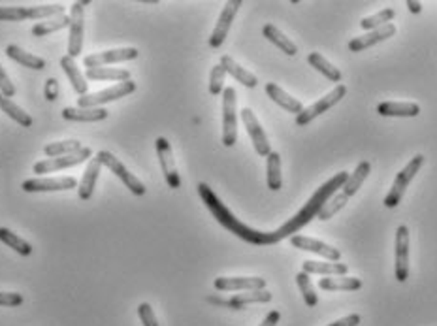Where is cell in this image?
I'll return each instance as SVG.
<instances>
[{
    "instance_id": "29",
    "label": "cell",
    "mask_w": 437,
    "mask_h": 326,
    "mask_svg": "<svg viewBox=\"0 0 437 326\" xmlns=\"http://www.w3.org/2000/svg\"><path fill=\"white\" fill-rule=\"evenodd\" d=\"M6 55L15 63H20L21 66L25 68H31V70H44L45 68V61L42 57H36L32 53H26L25 49H21L20 45L10 44L6 47Z\"/></svg>"
},
{
    "instance_id": "19",
    "label": "cell",
    "mask_w": 437,
    "mask_h": 326,
    "mask_svg": "<svg viewBox=\"0 0 437 326\" xmlns=\"http://www.w3.org/2000/svg\"><path fill=\"white\" fill-rule=\"evenodd\" d=\"M217 290H262L266 288V279L262 277H217L213 281Z\"/></svg>"
},
{
    "instance_id": "36",
    "label": "cell",
    "mask_w": 437,
    "mask_h": 326,
    "mask_svg": "<svg viewBox=\"0 0 437 326\" xmlns=\"http://www.w3.org/2000/svg\"><path fill=\"white\" fill-rule=\"evenodd\" d=\"M0 242L8 245V247H12L15 253H20L23 256H29L32 253V245L26 240H23L21 236H17L15 232H12L10 228H0Z\"/></svg>"
},
{
    "instance_id": "46",
    "label": "cell",
    "mask_w": 437,
    "mask_h": 326,
    "mask_svg": "<svg viewBox=\"0 0 437 326\" xmlns=\"http://www.w3.org/2000/svg\"><path fill=\"white\" fill-rule=\"evenodd\" d=\"M362 317L358 313H353V315H347V317H343L339 320H334L332 325L328 326H358L360 325Z\"/></svg>"
},
{
    "instance_id": "31",
    "label": "cell",
    "mask_w": 437,
    "mask_h": 326,
    "mask_svg": "<svg viewBox=\"0 0 437 326\" xmlns=\"http://www.w3.org/2000/svg\"><path fill=\"white\" fill-rule=\"evenodd\" d=\"M319 287L323 288V290H360L362 281L358 277L336 275V277H324V279H321Z\"/></svg>"
},
{
    "instance_id": "4",
    "label": "cell",
    "mask_w": 437,
    "mask_h": 326,
    "mask_svg": "<svg viewBox=\"0 0 437 326\" xmlns=\"http://www.w3.org/2000/svg\"><path fill=\"white\" fill-rule=\"evenodd\" d=\"M422 166H424V155L420 153L415 155V157L407 162L406 168L396 176L392 187H390V191H388V194L385 196V205H387V208L392 210V208H396V205L401 202V199H404V194H406L407 191V187H409V183L415 179V176H417L418 170Z\"/></svg>"
},
{
    "instance_id": "48",
    "label": "cell",
    "mask_w": 437,
    "mask_h": 326,
    "mask_svg": "<svg viewBox=\"0 0 437 326\" xmlns=\"http://www.w3.org/2000/svg\"><path fill=\"white\" fill-rule=\"evenodd\" d=\"M407 10L411 13H420L422 12V2H418V0H407Z\"/></svg>"
},
{
    "instance_id": "40",
    "label": "cell",
    "mask_w": 437,
    "mask_h": 326,
    "mask_svg": "<svg viewBox=\"0 0 437 326\" xmlns=\"http://www.w3.org/2000/svg\"><path fill=\"white\" fill-rule=\"evenodd\" d=\"M224 79H227V72L221 64H215L211 68V74H209V93L213 96L221 95L224 91Z\"/></svg>"
},
{
    "instance_id": "33",
    "label": "cell",
    "mask_w": 437,
    "mask_h": 326,
    "mask_svg": "<svg viewBox=\"0 0 437 326\" xmlns=\"http://www.w3.org/2000/svg\"><path fill=\"white\" fill-rule=\"evenodd\" d=\"M266 176H268V189L270 191H279L283 185V176H281V157L279 153L272 151L266 157Z\"/></svg>"
},
{
    "instance_id": "38",
    "label": "cell",
    "mask_w": 437,
    "mask_h": 326,
    "mask_svg": "<svg viewBox=\"0 0 437 326\" xmlns=\"http://www.w3.org/2000/svg\"><path fill=\"white\" fill-rule=\"evenodd\" d=\"M394 15H396V13H394L392 8H385V10L374 13V15L364 17V20L360 21V26L364 31H375V29H381V26L388 25V23L394 20Z\"/></svg>"
},
{
    "instance_id": "22",
    "label": "cell",
    "mask_w": 437,
    "mask_h": 326,
    "mask_svg": "<svg viewBox=\"0 0 437 326\" xmlns=\"http://www.w3.org/2000/svg\"><path fill=\"white\" fill-rule=\"evenodd\" d=\"M266 95L270 96L277 106L286 109L289 114H296V116H298V114H302V109H304V104L300 102L298 98H294V96L289 95V93L281 89L277 84H266Z\"/></svg>"
},
{
    "instance_id": "17",
    "label": "cell",
    "mask_w": 437,
    "mask_h": 326,
    "mask_svg": "<svg viewBox=\"0 0 437 326\" xmlns=\"http://www.w3.org/2000/svg\"><path fill=\"white\" fill-rule=\"evenodd\" d=\"M409 277V226L399 224L396 231V279L399 283Z\"/></svg>"
},
{
    "instance_id": "10",
    "label": "cell",
    "mask_w": 437,
    "mask_h": 326,
    "mask_svg": "<svg viewBox=\"0 0 437 326\" xmlns=\"http://www.w3.org/2000/svg\"><path fill=\"white\" fill-rule=\"evenodd\" d=\"M91 151L89 148H82L79 151L72 155H66V157H57V159H44L36 162L34 166H32V172L34 173H51V172H57V170H66V168H72V166H77V164H82L85 162L87 159H91Z\"/></svg>"
},
{
    "instance_id": "1",
    "label": "cell",
    "mask_w": 437,
    "mask_h": 326,
    "mask_svg": "<svg viewBox=\"0 0 437 326\" xmlns=\"http://www.w3.org/2000/svg\"><path fill=\"white\" fill-rule=\"evenodd\" d=\"M351 173L348 172H339L336 173L334 178H330L324 185H321L317 191L313 192V196L307 200V204H304V208L286 221L281 228H277L275 232H268V245H273V243H279L281 240H285L289 236H294L296 232H300L304 228L305 224L309 223L311 219L319 217V213L324 208V204L328 202L334 194H336L339 189H342Z\"/></svg>"
},
{
    "instance_id": "41",
    "label": "cell",
    "mask_w": 437,
    "mask_h": 326,
    "mask_svg": "<svg viewBox=\"0 0 437 326\" xmlns=\"http://www.w3.org/2000/svg\"><path fill=\"white\" fill-rule=\"evenodd\" d=\"M29 20V8L13 6L0 8V21H23Z\"/></svg>"
},
{
    "instance_id": "5",
    "label": "cell",
    "mask_w": 437,
    "mask_h": 326,
    "mask_svg": "<svg viewBox=\"0 0 437 326\" xmlns=\"http://www.w3.org/2000/svg\"><path fill=\"white\" fill-rule=\"evenodd\" d=\"M136 91V84L132 79L128 82H121L117 85H112L109 89L98 91V93H87L85 96H79L77 98V108H102V104L114 102V100H119V98H125V96L132 95Z\"/></svg>"
},
{
    "instance_id": "9",
    "label": "cell",
    "mask_w": 437,
    "mask_h": 326,
    "mask_svg": "<svg viewBox=\"0 0 437 326\" xmlns=\"http://www.w3.org/2000/svg\"><path fill=\"white\" fill-rule=\"evenodd\" d=\"M345 95H347V87H345V85H337V87H334V91H330L328 95L323 96V98H319L317 102H313L311 106L302 109V114L296 116V125L304 127V125L311 123L313 119H317L319 116H323L324 111H328L330 108H334L342 98H345Z\"/></svg>"
},
{
    "instance_id": "24",
    "label": "cell",
    "mask_w": 437,
    "mask_h": 326,
    "mask_svg": "<svg viewBox=\"0 0 437 326\" xmlns=\"http://www.w3.org/2000/svg\"><path fill=\"white\" fill-rule=\"evenodd\" d=\"M268 302H272V293L266 290V288H262V290H249V293H243V295L232 296L230 300H227V306L230 309L240 311V309H245L249 304H268Z\"/></svg>"
},
{
    "instance_id": "34",
    "label": "cell",
    "mask_w": 437,
    "mask_h": 326,
    "mask_svg": "<svg viewBox=\"0 0 437 326\" xmlns=\"http://www.w3.org/2000/svg\"><path fill=\"white\" fill-rule=\"evenodd\" d=\"M70 26V15H59V17H51V20H45V21H40L36 25L32 26V34L34 36H38V38H44L51 32H57V31H63Z\"/></svg>"
},
{
    "instance_id": "20",
    "label": "cell",
    "mask_w": 437,
    "mask_h": 326,
    "mask_svg": "<svg viewBox=\"0 0 437 326\" xmlns=\"http://www.w3.org/2000/svg\"><path fill=\"white\" fill-rule=\"evenodd\" d=\"M102 172V164L98 162V159H91L85 172H83V178L77 185V196L79 200H89L95 192L96 181H98V176Z\"/></svg>"
},
{
    "instance_id": "42",
    "label": "cell",
    "mask_w": 437,
    "mask_h": 326,
    "mask_svg": "<svg viewBox=\"0 0 437 326\" xmlns=\"http://www.w3.org/2000/svg\"><path fill=\"white\" fill-rule=\"evenodd\" d=\"M138 315H139V319H141V325L144 326H159V323H157V317H155V311H153V307L149 306L147 302L139 304Z\"/></svg>"
},
{
    "instance_id": "11",
    "label": "cell",
    "mask_w": 437,
    "mask_h": 326,
    "mask_svg": "<svg viewBox=\"0 0 437 326\" xmlns=\"http://www.w3.org/2000/svg\"><path fill=\"white\" fill-rule=\"evenodd\" d=\"M139 52L136 47H119V49H108V52L93 53L89 57H85L83 66L89 70V68H104L106 64H117V63H127V61H134L138 59Z\"/></svg>"
},
{
    "instance_id": "12",
    "label": "cell",
    "mask_w": 437,
    "mask_h": 326,
    "mask_svg": "<svg viewBox=\"0 0 437 326\" xmlns=\"http://www.w3.org/2000/svg\"><path fill=\"white\" fill-rule=\"evenodd\" d=\"M155 148H157V155H159L160 168L164 173L166 183L170 189H179L181 187V178L178 173V166H176V160H174V151H171L170 141L159 136L155 141Z\"/></svg>"
},
{
    "instance_id": "44",
    "label": "cell",
    "mask_w": 437,
    "mask_h": 326,
    "mask_svg": "<svg viewBox=\"0 0 437 326\" xmlns=\"http://www.w3.org/2000/svg\"><path fill=\"white\" fill-rule=\"evenodd\" d=\"M23 295L20 293H0V306L2 307H17L23 304Z\"/></svg>"
},
{
    "instance_id": "25",
    "label": "cell",
    "mask_w": 437,
    "mask_h": 326,
    "mask_svg": "<svg viewBox=\"0 0 437 326\" xmlns=\"http://www.w3.org/2000/svg\"><path fill=\"white\" fill-rule=\"evenodd\" d=\"M302 272L305 274H319V275H326V277H336V275H347L348 266L347 264L342 263H319V261H305L302 264Z\"/></svg>"
},
{
    "instance_id": "7",
    "label": "cell",
    "mask_w": 437,
    "mask_h": 326,
    "mask_svg": "<svg viewBox=\"0 0 437 326\" xmlns=\"http://www.w3.org/2000/svg\"><path fill=\"white\" fill-rule=\"evenodd\" d=\"M96 159H98V162H100L102 166H106L109 172H114L115 176L123 181V185L127 187L132 194H136V196H144V194H146L147 191L146 185H144L134 173L128 172L127 166H125L114 153H109V151H98V153H96Z\"/></svg>"
},
{
    "instance_id": "39",
    "label": "cell",
    "mask_w": 437,
    "mask_h": 326,
    "mask_svg": "<svg viewBox=\"0 0 437 326\" xmlns=\"http://www.w3.org/2000/svg\"><path fill=\"white\" fill-rule=\"evenodd\" d=\"M296 283H298V288L302 296H304V302L307 304L309 307H315L319 304V296H317V290L313 287V283H311L309 275L305 274V272H300L296 275Z\"/></svg>"
},
{
    "instance_id": "35",
    "label": "cell",
    "mask_w": 437,
    "mask_h": 326,
    "mask_svg": "<svg viewBox=\"0 0 437 326\" xmlns=\"http://www.w3.org/2000/svg\"><path fill=\"white\" fill-rule=\"evenodd\" d=\"M0 109H2L10 119H13L17 125H21V127L25 128L32 127V117L26 114L25 109L20 108L17 104L13 102L12 98H2V100H0Z\"/></svg>"
},
{
    "instance_id": "16",
    "label": "cell",
    "mask_w": 437,
    "mask_h": 326,
    "mask_svg": "<svg viewBox=\"0 0 437 326\" xmlns=\"http://www.w3.org/2000/svg\"><path fill=\"white\" fill-rule=\"evenodd\" d=\"M291 243H292V247H296V249H302V251H309V253H315V255L323 256V258H326V261H330V263H339V258H342V251L336 249L334 245L319 242V240H315V238L294 234V236H291Z\"/></svg>"
},
{
    "instance_id": "43",
    "label": "cell",
    "mask_w": 437,
    "mask_h": 326,
    "mask_svg": "<svg viewBox=\"0 0 437 326\" xmlns=\"http://www.w3.org/2000/svg\"><path fill=\"white\" fill-rule=\"evenodd\" d=\"M0 95L4 96V98H13L15 96V85L12 84V79L8 77L2 66H0Z\"/></svg>"
},
{
    "instance_id": "14",
    "label": "cell",
    "mask_w": 437,
    "mask_h": 326,
    "mask_svg": "<svg viewBox=\"0 0 437 326\" xmlns=\"http://www.w3.org/2000/svg\"><path fill=\"white\" fill-rule=\"evenodd\" d=\"M241 121L247 128V134L253 141V148L254 151L260 155V157H268V155L272 153V148H270V141H268V136L264 132V128L260 127L259 119L256 116L253 114V109L249 108H243L241 109Z\"/></svg>"
},
{
    "instance_id": "23",
    "label": "cell",
    "mask_w": 437,
    "mask_h": 326,
    "mask_svg": "<svg viewBox=\"0 0 437 326\" xmlns=\"http://www.w3.org/2000/svg\"><path fill=\"white\" fill-rule=\"evenodd\" d=\"M61 68L64 70L66 77L70 79V85H72V89L76 91L79 96H85L87 95V91H89V84H87V77L83 76L79 68H77V64L74 63V59L72 57H63L61 59Z\"/></svg>"
},
{
    "instance_id": "15",
    "label": "cell",
    "mask_w": 437,
    "mask_h": 326,
    "mask_svg": "<svg viewBox=\"0 0 437 326\" xmlns=\"http://www.w3.org/2000/svg\"><path fill=\"white\" fill-rule=\"evenodd\" d=\"M76 179L70 178H34L25 179L21 183V189L25 192H57V191H70V189H77Z\"/></svg>"
},
{
    "instance_id": "47",
    "label": "cell",
    "mask_w": 437,
    "mask_h": 326,
    "mask_svg": "<svg viewBox=\"0 0 437 326\" xmlns=\"http://www.w3.org/2000/svg\"><path fill=\"white\" fill-rule=\"evenodd\" d=\"M279 319H281V313H279L277 309H273V311H270V313L264 317V320H262L259 326H277Z\"/></svg>"
},
{
    "instance_id": "18",
    "label": "cell",
    "mask_w": 437,
    "mask_h": 326,
    "mask_svg": "<svg viewBox=\"0 0 437 326\" xmlns=\"http://www.w3.org/2000/svg\"><path fill=\"white\" fill-rule=\"evenodd\" d=\"M394 34H396V26H394V23H388V25L381 26V29L369 31L368 34H364V36L353 38L348 42V49L353 53L364 52V49H368V47H374V45L385 42V40L392 38Z\"/></svg>"
},
{
    "instance_id": "27",
    "label": "cell",
    "mask_w": 437,
    "mask_h": 326,
    "mask_svg": "<svg viewBox=\"0 0 437 326\" xmlns=\"http://www.w3.org/2000/svg\"><path fill=\"white\" fill-rule=\"evenodd\" d=\"M377 114L383 117H417L420 106L415 102H381Z\"/></svg>"
},
{
    "instance_id": "8",
    "label": "cell",
    "mask_w": 437,
    "mask_h": 326,
    "mask_svg": "<svg viewBox=\"0 0 437 326\" xmlns=\"http://www.w3.org/2000/svg\"><path fill=\"white\" fill-rule=\"evenodd\" d=\"M238 141V116H236V89L222 91V143L232 148Z\"/></svg>"
},
{
    "instance_id": "32",
    "label": "cell",
    "mask_w": 437,
    "mask_h": 326,
    "mask_svg": "<svg viewBox=\"0 0 437 326\" xmlns=\"http://www.w3.org/2000/svg\"><path fill=\"white\" fill-rule=\"evenodd\" d=\"M87 79L93 82H128L130 79V72L123 70V68H89L87 70Z\"/></svg>"
},
{
    "instance_id": "3",
    "label": "cell",
    "mask_w": 437,
    "mask_h": 326,
    "mask_svg": "<svg viewBox=\"0 0 437 326\" xmlns=\"http://www.w3.org/2000/svg\"><path fill=\"white\" fill-rule=\"evenodd\" d=\"M369 170H371V164H369L368 160H362L360 164L356 166L355 172L348 176L347 183L342 187V191L336 192V194L324 204V208L321 210V213H319V219H321V221H328V219H332L336 215L337 211L343 210L345 204L348 202V199L355 196L356 192H358V189L362 187V183L366 181V178L369 176Z\"/></svg>"
},
{
    "instance_id": "30",
    "label": "cell",
    "mask_w": 437,
    "mask_h": 326,
    "mask_svg": "<svg viewBox=\"0 0 437 326\" xmlns=\"http://www.w3.org/2000/svg\"><path fill=\"white\" fill-rule=\"evenodd\" d=\"M307 63H309L315 70L321 72V74H323L326 79H330V82H334V84H339V82H342L343 76H342V72H339V68H336V66L330 63L328 59L323 57L321 53H317V52L309 53Z\"/></svg>"
},
{
    "instance_id": "21",
    "label": "cell",
    "mask_w": 437,
    "mask_h": 326,
    "mask_svg": "<svg viewBox=\"0 0 437 326\" xmlns=\"http://www.w3.org/2000/svg\"><path fill=\"white\" fill-rule=\"evenodd\" d=\"M219 64L224 68L227 74H230V76L234 77L238 84L245 85V87H249V89H254V87L259 85V79H256V76H254L253 72L245 70V68H243L241 64L236 63L234 59L230 57V55H222L221 63Z\"/></svg>"
},
{
    "instance_id": "49",
    "label": "cell",
    "mask_w": 437,
    "mask_h": 326,
    "mask_svg": "<svg viewBox=\"0 0 437 326\" xmlns=\"http://www.w3.org/2000/svg\"><path fill=\"white\" fill-rule=\"evenodd\" d=\"M2 98H4V96H2V95H0V100H2Z\"/></svg>"
},
{
    "instance_id": "2",
    "label": "cell",
    "mask_w": 437,
    "mask_h": 326,
    "mask_svg": "<svg viewBox=\"0 0 437 326\" xmlns=\"http://www.w3.org/2000/svg\"><path fill=\"white\" fill-rule=\"evenodd\" d=\"M198 194H200V199L209 210V213L217 219V223L224 226L227 231L232 232L234 236H238L243 242L253 243V245H268V232L254 231L245 223H241L240 219H236L234 213L222 204L208 183H198Z\"/></svg>"
},
{
    "instance_id": "37",
    "label": "cell",
    "mask_w": 437,
    "mask_h": 326,
    "mask_svg": "<svg viewBox=\"0 0 437 326\" xmlns=\"http://www.w3.org/2000/svg\"><path fill=\"white\" fill-rule=\"evenodd\" d=\"M82 149V143L77 140H64V141H53L47 143L44 148V155L49 159H57V157H66V155L76 153Z\"/></svg>"
},
{
    "instance_id": "6",
    "label": "cell",
    "mask_w": 437,
    "mask_h": 326,
    "mask_svg": "<svg viewBox=\"0 0 437 326\" xmlns=\"http://www.w3.org/2000/svg\"><path fill=\"white\" fill-rule=\"evenodd\" d=\"M89 0H79L72 4L70 10V34H68V57L76 59L82 55L83 49V31H85V8L89 6Z\"/></svg>"
},
{
    "instance_id": "13",
    "label": "cell",
    "mask_w": 437,
    "mask_h": 326,
    "mask_svg": "<svg viewBox=\"0 0 437 326\" xmlns=\"http://www.w3.org/2000/svg\"><path fill=\"white\" fill-rule=\"evenodd\" d=\"M241 4H243L241 0H229V2L224 4L221 15H219V20H217L215 29H213L211 36H209V45H211V47H221V45L224 44V40L229 36L230 26L234 23L236 13H238V10L241 8Z\"/></svg>"
},
{
    "instance_id": "28",
    "label": "cell",
    "mask_w": 437,
    "mask_h": 326,
    "mask_svg": "<svg viewBox=\"0 0 437 326\" xmlns=\"http://www.w3.org/2000/svg\"><path fill=\"white\" fill-rule=\"evenodd\" d=\"M262 34H264V38H266L268 42H272L275 47H279L281 52L286 53L289 57H294V55L298 53V47H296V44H294L291 38H286L285 34L279 31L275 25H264V29H262Z\"/></svg>"
},
{
    "instance_id": "26",
    "label": "cell",
    "mask_w": 437,
    "mask_h": 326,
    "mask_svg": "<svg viewBox=\"0 0 437 326\" xmlns=\"http://www.w3.org/2000/svg\"><path fill=\"white\" fill-rule=\"evenodd\" d=\"M63 117L66 121L96 123L104 121L108 117V111L104 108H64Z\"/></svg>"
},
{
    "instance_id": "45",
    "label": "cell",
    "mask_w": 437,
    "mask_h": 326,
    "mask_svg": "<svg viewBox=\"0 0 437 326\" xmlns=\"http://www.w3.org/2000/svg\"><path fill=\"white\" fill-rule=\"evenodd\" d=\"M57 95H59V82L57 79H53L49 77L47 79V84H45V98L53 102V100H57Z\"/></svg>"
}]
</instances>
